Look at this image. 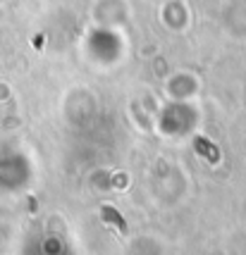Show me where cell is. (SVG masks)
<instances>
[{"mask_svg":"<svg viewBox=\"0 0 246 255\" xmlns=\"http://www.w3.org/2000/svg\"><path fill=\"white\" fill-rule=\"evenodd\" d=\"M103 219H105V222H112V224H117V227L124 231V219L120 217V212H117L115 208L105 205V208H103Z\"/></svg>","mask_w":246,"mask_h":255,"instance_id":"7a4b0ae2","label":"cell"},{"mask_svg":"<svg viewBox=\"0 0 246 255\" xmlns=\"http://www.w3.org/2000/svg\"><path fill=\"white\" fill-rule=\"evenodd\" d=\"M194 148H196V153L198 155H203L208 162H218L220 160V150L210 141H205L203 136H196V141H194Z\"/></svg>","mask_w":246,"mask_h":255,"instance_id":"6da1fadb","label":"cell"}]
</instances>
